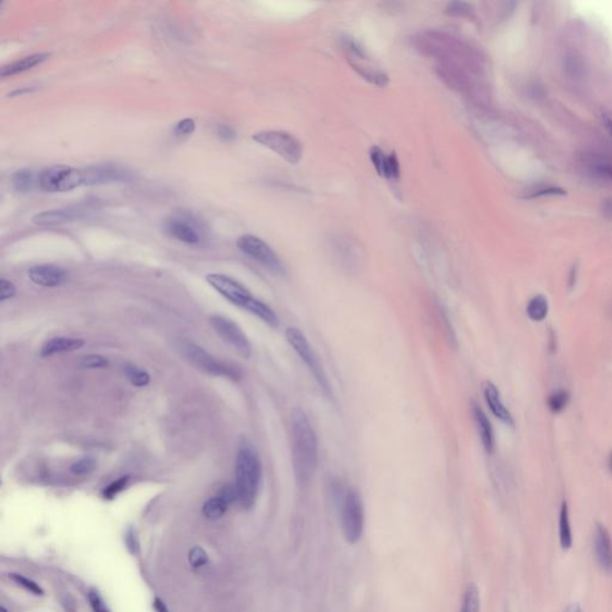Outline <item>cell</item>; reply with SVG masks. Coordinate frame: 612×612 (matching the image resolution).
<instances>
[{
    "instance_id": "cell-1",
    "label": "cell",
    "mask_w": 612,
    "mask_h": 612,
    "mask_svg": "<svg viewBox=\"0 0 612 612\" xmlns=\"http://www.w3.org/2000/svg\"><path fill=\"white\" fill-rule=\"evenodd\" d=\"M292 463L297 484L304 487L318 465V438L308 415L300 408L291 414Z\"/></svg>"
},
{
    "instance_id": "cell-2",
    "label": "cell",
    "mask_w": 612,
    "mask_h": 612,
    "mask_svg": "<svg viewBox=\"0 0 612 612\" xmlns=\"http://www.w3.org/2000/svg\"><path fill=\"white\" fill-rule=\"evenodd\" d=\"M261 477L262 465L258 451L248 439H243L236 457L234 487L237 491V502L244 509H249L256 502Z\"/></svg>"
},
{
    "instance_id": "cell-3",
    "label": "cell",
    "mask_w": 612,
    "mask_h": 612,
    "mask_svg": "<svg viewBox=\"0 0 612 612\" xmlns=\"http://www.w3.org/2000/svg\"><path fill=\"white\" fill-rule=\"evenodd\" d=\"M342 536L348 544H357L365 530V506L363 496L355 488H348L338 499Z\"/></svg>"
},
{
    "instance_id": "cell-4",
    "label": "cell",
    "mask_w": 612,
    "mask_h": 612,
    "mask_svg": "<svg viewBox=\"0 0 612 612\" xmlns=\"http://www.w3.org/2000/svg\"><path fill=\"white\" fill-rule=\"evenodd\" d=\"M285 336H286L290 346L293 348L297 355L305 364V366L308 367L310 373L313 375V378L318 384L323 395L329 400H334L333 387H331V384L328 379V375L325 373L324 367L322 365L321 359L318 358V355L316 354L313 346L310 345L305 334L297 327H290L286 329Z\"/></svg>"
},
{
    "instance_id": "cell-5",
    "label": "cell",
    "mask_w": 612,
    "mask_h": 612,
    "mask_svg": "<svg viewBox=\"0 0 612 612\" xmlns=\"http://www.w3.org/2000/svg\"><path fill=\"white\" fill-rule=\"evenodd\" d=\"M253 140L258 145L273 151L290 164H298L303 157L301 142L294 135L285 130H260L253 134Z\"/></svg>"
},
{
    "instance_id": "cell-6",
    "label": "cell",
    "mask_w": 612,
    "mask_h": 612,
    "mask_svg": "<svg viewBox=\"0 0 612 612\" xmlns=\"http://www.w3.org/2000/svg\"><path fill=\"white\" fill-rule=\"evenodd\" d=\"M179 350L194 366L209 375L225 377L234 380L241 378V372L236 367L217 360V358L209 354L204 348L187 338L179 342Z\"/></svg>"
},
{
    "instance_id": "cell-7",
    "label": "cell",
    "mask_w": 612,
    "mask_h": 612,
    "mask_svg": "<svg viewBox=\"0 0 612 612\" xmlns=\"http://www.w3.org/2000/svg\"><path fill=\"white\" fill-rule=\"evenodd\" d=\"M342 50L346 53L347 60L350 66L354 68L359 75H361L364 80L370 82L377 87H385L389 83V75L380 71L379 68L373 66L370 63V57L358 41L350 36H345L341 38Z\"/></svg>"
},
{
    "instance_id": "cell-8",
    "label": "cell",
    "mask_w": 612,
    "mask_h": 612,
    "mask_svg": "<svg viewBox=\"0 0 612 612\" xmlns=\"http://www.w3.org/2000/svg\"><path fill=\"white\" fill-rule=\"evenodd\" d=\"M38 186L47 193H65L84 186L83 171L67 165H55L42 171Z\"/></svg>"
},
{
    "instance_id": "cell-9",
    "label": "cell",
    "mask_w": 612,
    "mask_h": 612,
    "mask_svg": "<svg viewBox=\"0 0 612 612\" xmlns=\"http://www.w3.org/2000/svg\"><path fill=\"white\" fill-rule=\"evenodd\" d=\"M236 244L243 254L260 263L261 266L266 268L267 271H271V274L283 276L286 273L279 256L261 238L253 234H243L238 238Z\"/></svg>"
},
{
    "instance_id": "cell-10",
    "label": "cell",
    "mask_w": 612,
    "mask_h": 612,
    "mask_svg": "<svg viewBox=\"0 0 612 612\" xmlns=\"http://www.w3.org/2000/svg\"><path fill=\"white\" fill-rule=\"evenodd\" d=\"M165 231L171 237L186 244H199L204 238V230L201 221L192 213L177 211L167 218L164 224Z\"/></svg>"
},
{
    "instance_id": "cell-11",
    "label": "cell",
    "mask_w": 612,
    "mask_h": 612,
    "mask_svg": "<svg viewBox=\"0 0 612 612\" xmlns=\"http://www.w3.org/2000/svg\"><path fill=\"white\" fill-rule=\"evenodd\" d=\"M84 186L128 184L133 179V174L125 167L115 164H100L83 167Z\"/></svg>"
},
{
    "instance_id": "cell-12",
    "label": "cell",
    "mask_w": 612,
    "mask_h": 612,
    "mask_svg": "<svg viewBox=\"0 0 612 612\" xmlns=\"http://www.w3.org/2000/svg\"><path fill=\"white\" fill-rule=\"evenodd\" d=\"M209 321H211L213 329L216 330V333L227 345L232 347L237 353H239L244 358H250L251 343H250L249 338H246V334L243 333V330L234 321H231L226 317L219 316V315L211 317Z\"/></svg>"
},
{
    "instance_id": "cell-13",
    "label": "cell",
    "mask_w": 612,
    "mask_h": 612,
    "mask_svg": "<svg viewBox=\"0 0 612 612\" xmlns=\"http://www.w3.org/2000/svg\"><path fill=\"white\" fill-rule=\"evenodd\" d=\"M206 280L216 291L219 292L221 296L229 300L230 303L244 310L254 298L249 290L244 288L242 283H238L237 280L232 279L227 275L213 273L207 275Z\"/></svg>"
},
{
    "instance_id": "cell-14",
    "label": "cell",
    "mask_w": 612,
    "mask_h": 612,
    "mask_svg": "<svg viewBox=\"0 0 612 612\" xmlns=\"http://www.w3.org/2000/svg\"><path fill=\"white\" fill-rule=\"evenodd\" d=\"M593 551L597 563L602 571L605 573H612V538L611 535L606 529V526L602 523H597L593 533Z\"/></svg>"
},
{
    "instance_id": "cell-15",
    "label": "cell",
    "mask_w": 612,
    "mask_h": 612,
    "mask_svg": "<svg viewBox=\"0 0 612 612\" xmlns=\"http://www.w3.org/2000/svg\"><path fill=\"white\" fill-rule=\"evenodd\" d=\"M370 158L380 177L392 182L400 179V162L395 154H387L379 146H373L370 151Z\"/></svg>"
},
{
    "instance_id": "cell-16",
    "label": "cell",
    "mask_w": 612,
    "mask_h": 612,
    "mask_svg": "<svg viewBox=\"0 0 612 612\" xmlns=\"http://www.w3.org/2000/svg\"><path fill=\"white\" fill-rule=\"evenodd\" d=\"M29 278L35 285L42 288L61 286L68 279V274L61 267L54 264H38L30 268Z\"/></svg>"
},
{
    "instance_id": "cell-17",
    "label": "cell",
    "mask_w": 612,
    "mask_h": 612,
    "mask_svg": "<svg viewBox=\"0 0 612 612\" xmlns=\"http://www.w3.org/2000/svg\"><path fill=\"white\" fill-rule=\"evenodd\" d=\"M482 392H484V400H486V403H487L491 414L498 420L501 421L504 425L508 426V427H514V419H513L512 414L501 400L499 389L496 387L495 384L491 380H484L482 383Z\"/></svg>"
},
{
    "instance_id": "cell-18",
    "label": "cell",
    "mask_w": 612,
    "mask_h": 612,
    "mask_svg": "<svg viewBox=\"0 0 612 612\" xmlns=\"http://www.w3.org/2000/svg\"><path fill=\"white\" fill-rule=\"evenodd\" d=\"M88 212L82 206H68L63 209H50L38 213L33 218V221L38 225H57L66 221H73L83 217Z\"/></svg>"
},
{
    "instance_id": "cell-19",
    "label": "cell",
    "mask_w": 612,
    "mask_h": 612,
    "mask_svg": "<svg viewBox=\"0 0 612 612\" xmlns=\"http://www.w3.org/2000/svg\"><path fill=\"white\" fill-rule=\"evenodd\" d=\"M471 414H472V417L475 421L476 428L479 432V439H481L484 450L488 454H493L494 449H495L494 429H493V426L486 415V412L479 407V403H476L475 401L471 402Z\"/></svg>"
},
{
    "instance_id": "cell-20",
    "label": "cell",
    "mask_w": 612,
    "mask_h": 612,
    "mask_svg": "<svg viewBox=\"0 0 612 612\" xmlns=\"http://www.w3.org/2000/svg\"><path fill=\"white\" fill-rule=\"evenodd\" d=\"M84 345H85V342L82 338L57 336V338H50L48 341L45 342V345L41 348V357L47 358V357H52V355L59 354V353L73 352V350H80Z\"/></svg>"
},
{
    "instance_id": "cell-21",
    "label": "cell",
    "mask_w": 612,
    "mask_h": 612,
    "mask_svg": "<svg viewBox=\"0 0 612 612\" xmlns=\"http://www.w3.org/2000/svg\"><path fill=\"white\" fill-rule=\"evenodd\" d=\"M50 57V54H48V53H36V54H31L29 57L20 59V60L13 61V63L8 64L6 66L3 67L1 68V77L6 78V77H13V75L29 71L33 67L38 66L42 63H45Z\"/></svg>"
},
{
    "instance_id": "cell-22",
    "label": "cell",
    "mask_w": 612,
    "mask_h": 612,
    "mask_svg": "<svg viewBox=\"0 0 612 612\" xmlns=\"http://www.w3.org/2000/svg\"><path fill=\"white\" fill-rule=\"evenodd\" d=\"M558 541L563 550H569L573 546V532H572L569 508L566 501H562L560 514H558Z\"/></svg>"
},
{
    "instance_id": "cell-23",
    "label": "cell",
    "mask_w": 612,
    "mask_h": 612,
    "mask_svg": "<svg viewBox=\"0 0 612 612\" xmlns=\"http://www.w3.org/2000/svg\"><path fill=\"white\" fill-rule=\"evenodd\" d=\"M246 310L248 313H253L255 316L258 317L261 321L264 322L266 324L269 325L271 328H278L279 327V317L275 313L274 310L269 308L266 303L256 299L255 297L248 304Z\"/></svg>"
},
{
    "instance_id": "cell-24",
    "label": "cell",
    "mask_w": 612,
    "mask_h": 612,
    "mask_svg": "<svg viewBox=\"0 0 612 612\" xmlns=\"http://www.w3.org/2000/svg\"><path fill=\"white\" fill-rule=\"evenodd\" d=\"M549 313V304L546 297L538 294L530 299L526 306V315L533 322H542L546 320Z\"/></svg>"
},
{
    "instance_id": "cell-25",
    "label": "cell",
    "mask_w": 612,
    "mask_h": 612,
    "mask_svg": "<svg viewBox=\"0 0 612 612\" xmlns=\"http://www.w3.org/2000/svg\"><path fill=\"white\" fill-rule=\"evenodd\" d=\"M481 611V596L479 590L475 583H469L463 592L462 603L459 612Z\"/></svg>"
},
{
    "instance_id": "cell-26",
    "label": "cell",
    "mask_w": 612,
    "mask_h": 612,
    "mask_svg": "<svg viewBox=\"0 0 612 612\" xmlns=\"http://www.w3.org/2000/svg\"><path fill=\"white\" fill-rule=\"evenodd\" d=\"M229 504L221 499V496H214L207 500L202 507V513L207 519H218L225 514Z\"/></svg>"
},
{
    "instance_id": "cell-27",
    "label": "cell",
    "mask_w": 612,
    "mask_h": 612,
    "mask_svg": "<svg viewBox=\"0 0 612 612\" xmlns=\"http://www.w3.org/2000/svg\"><path fill=\"white\" fill-rule=\"evenodd\" d=\"M35 179H33V171L29 169H22L13 174V188L18 193H28L33 189Z\"/></svg>"
},
{
    "instance_id": "cell-28",
    "label": "cell",
    "mask_w": 612,
    "mask_h": 612,
    "mask_svg": "<svg viewBox=\"0 0 612 612\" xmlns=\"http://www.w3.org/2000/svg\"><path fill=\"white\" fill-rule=\"evenodd\" d=\"M125 375L128 378L129 382L135 387H147L150 383V375L146 371L134 366V365H127L125 367Z\"/></svg>"
},
{
    "instance_id": "cell-29",
    "label": "cell",
    "mask_w": 612,
    "mask_h": 612,
    "mask_svg": "<svg viewBox=\"0 0 612 612\" xmlns=\"http://www.w3.org/2000/svg\"><path fill=\"white\" fill-rule=\"evenodd\" d=\"M569 398H571V396L567 390H558V391L553 392L548 397V407H549L550 412L558 414V412L565 410V408L569 403Z\"/></svg>"
},
{
    "instance_id": "cell-30",
    "label": "cell",
    "mask_w": 612,
    "mask_h": 612,
    "mask_svg": "<svg viewBox=\"0 0 612 612\" xmlns=\"http://www.w3.org/2000/svg\"><path fill=\"white\" fill-rule=\"evenodd\" d=\"M95 469H96V461L91 457L80 458V461L73 463L70 468L72 474L77 476L88 475Z\"/></svg>"
},
{
    "instance_id": "cell-31",
    "label": "cell",
    "mask_w": 612,
    "mask_h": 612,
    "mask_svg": "<svg viewBox=\"0 0 612 612\" xmlns=\"http://www.w3.org/2000/svg\"><path fill=\"white\" fill-rule=\"evenodd\" d=\"M8 578L15 581L18 586H21V588H24L27 591L31 592L33 595H36V596H42L43 595V590H42L41 586L38 583H35L31 579L25 578L23 575L13 573V574L8 575Z\"/></svg>"
},
{
    "instance_id": "cell-32",
    "label": "cell",
    "mask_w": 612,
    "mask_h": 612,
    "mask_svg": "<svg viewBox=\"0 0 612 612\" xmlns=\"http://www.w3.org/2000/svg\"><path fill=\"white\" fill-rule=\"evenodd\" d=\"M128 481V476H125V477L114 481L103 491V498L107 500H113L114 498H117L127 487Z\"/></svg>"
},
{
    "instance_id": "cell-33",
    "label": "cell",
    "mask_w": 612,
    "mask_h": 612,
    "mask_svg": "<svg viewBox=\"0 0 612 612\" xmlns=\"http://www.w3.org/2000/svg\"><path fill=\"white\" fill-rule=\"evenodd\" d=\"M196 125L194 120L184 119L176 124L175 127H174V134L176 137H187V135L194 133Z\"/></svg>"
},
{
    "instance_id": "cell-34",
    "label": "cell",
    "mask_w": 612,
    "mask_h": 612,
    "mask_svg": "<svg viewBox=\"0 0 612 612\" xmlns=\"http://www.w3.org/2000/svg\"><path fill=\"white\" fill-rule=\"evenodd\" d=\"M470 11V5L468 3H462V1H454V3L447 5V8H446V13L452 17L468 16Z\"/></svg>"
},
{
    "instance_id": "cell-35",
    "label": "cell",
    "mask_w": 612,
    "mask_h": 612,
    "mask_svg": "<svg viewBox=\"0 0 612 612\" xmlns=\"http://www.w3.org/2000/svg\"><path fill=\"white\" fill-rule=\"evenodd\" d=\"M207 560L209 558H207L206 551L200 546H194L189 551V562L192 563V566L195 567V568L204 566L207 563Z\"/></svg>"
},
{
    "instance_id": "cell-36",
    "label": "cell",
    "mask_w": 612,
    "mask_h": 612,
    "mask_svg": "<svg viewBox=\"0 0 612 612\" xmlns=\"http://www.w3.org/2000/svg\"><path fill=\"white\" fill-rule=\"evenodd\" d=\"M82 366L87 368H102L108 366V359L98 354L88 355L82 359Z\"/></svg>"
},
{
    "instance_id": "cell-37",
    "label": "cell",
    "mask_w": 612,
    "mask_h": 612,
    "mask_svg": "<svg viewBox=\"0 0 612 612\" xmlns=\"http://www.w3.org/2000/svg\"><path fill=\"white\" fill-rule=\"evenodd\" d=\"M16 296V288L10 280H0V301L11 299Z\"/></svg>"
},
{
    "instance_id": "cell-38",
    "label": "cell",
    "mask_w": 612,
    "mask_h": 612,
    "mask_svg": "<svg viewBox=\"0 0 612 612\" xmlns=\"http://www.w3.org/2000/svg\"><path fill=\"white\" fill-rule=\"evenodd\" d=\"M89 602H90V605H91L94 612H109L105 600L102 599V597L98 595V592H89Z\"/></svg>"
},
{
    "instance_id": "cell-39",
    "label": "cell",
    "mask_w": 612,
    "mask_h": 612,
    "mask_svg": "<svg viewBox=\"0 0 612 612\" xmlns=\"http://www.w3.org/2000/svg\"><path fill=\"white\" fill-rule=\"evenodd\" d=\"M218 496H221V499L224 500L229 505L232 504L234 501H237V491H236L234 484H227L225 486H223L221 491H219Z\"/></svg>"
},
{
    "instance_id": "cell-40",
    "label": "cell",
    "mask_w": 612,
    "mask_h": 612,
    "mask_svg": "<svg viewBox=\"0 0 612 612\" xmlns=\"http://www.w3.org/2000/svg\"><path fill=\"white\" fill-rule=\"evenodd\" d=\"M218 137H221L224 142H234L236 139V130L231 126L221 125L217 128Z\"/></svg>"
},
{
    "instance_id": "cell-41",
    "label": "cell",
    "mask_w": 612,
    "mask_h": 612,
    "mask_svg": "<svg viewBox=\"0 0 612 612\" xmlns=\"http://www.w3.org/2000/svg\"><path fill=\"white\" fill-rule=\"evenodd\" d=\"M126 542H127V546H128L129 549L132 553H137V549H139V543H137V537H135V535H134L133 530H129L128 532H127V537H126Z\"/></svg>"
},
{
    "instance_id": "cell-42",
    "label": "cell",
    "mask_w": 612,
    "mask_h": 612,
    "mask_svg": "<svg viewBox=\"0 0 612 612\" xmlns=\"http://www.w3.org/2000/svg\"><path fill=\"white\" fill-rule=\"evenodd\" d=\"M154 608L156 612H169L165 604L163 603V600L159 599V598L154 599Z\"/></svg>"
},
{
    "instance_id": "cell-43",
    "label": "cell",
    "mask_w": 612,
    "mask_h": 612,
    "mask_svg": "<svg viewBox=\"0 0 612 612\" xmlns=\"http://www.w3.org/2000/svg\"><path fill=\"white\" fill-rule=\"evenodd\" d=\"M598 171L600 174L606 176L609 179H612V165H600L598 167Z\"/></svg>"
},
{
    "instance_id": "cell-44",
    "label": "cell",
    "mask_w": 612,
    "mask_h": 612,
    "mask_svg": "<svg viewBox=\"0 0 612 612\" xmlns=\"http://www.w3.org/2000/svg\"><path fill=\"white\" fill-rule=\"evenodd\" d=\"M563 612H583V610H581V606L579 604L573 603V604L568 605Z\"/></svg>"
},
{
    "instance_id": "cell-45",
    "label": "cell",
    "mask_w": 612,
    "mask_h": 612,
    "mask_svg": "<svg viewBox=\"0 0 612 612\" xmlns=\"http://www.w3.org/2000/svg\"><path fill=\"white\" fill-rule=\"evenodd\" d=\"M605 127L608 128L609 133L611 134L612 137V119L611 117H605L604 119Z\"/></svg>"
},
{
    "instance_id": "cell-46",
    "label": "cell",
    "mask_w": 612,
    "mask_h": 612,
    "mask_svg": "<svg viewBox=\"0 0 612 612\" xmlns=\"http://www.w3.org/2000/svg\"><path fill=\"white\" fill-rule=\"evenodd\" d=\"M609 467H610V470L612 472V454H610V457H609Z\"/></svg>"
},
{
    "instance_id": "cell-47",
    "label": "cell",
    "mask_w": 612,
    "mask_h": 612,
    "mask_svg": "<svg viewBox=\"0 0 612 612\" xmlns=\"http://www.w3.org/2000/svg\"><path fill=\"white\" fill-rule=\"evenodd\" d=\"M0 612H8V610L5 609V606H3V605H1V606H0Z\"/></svg>"
}]
</instances>
